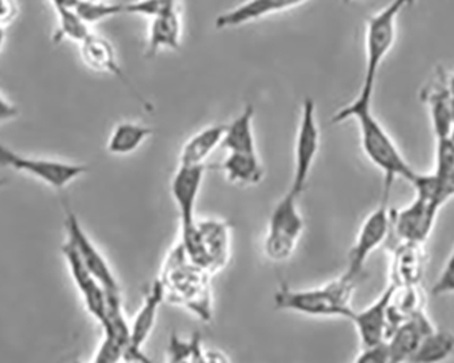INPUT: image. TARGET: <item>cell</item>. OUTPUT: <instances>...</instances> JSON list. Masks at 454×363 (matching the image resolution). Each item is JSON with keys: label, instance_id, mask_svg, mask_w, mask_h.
<instances>
[{"label": "cell", "instance_id": "8d00e7d4", "mask_svg": "<svg viewBox=\"0 0 454 363\" xmlns=\"http://www.w3.org/2000/svg\"><path fill=\"white\" fill-rule=\"evenodd\" d=\"M448 84L451 94H454V74H448Z\"/></svg>", "mask_w": 454, "mask_h": 363}, {"label": "cell", "instance_id": "4dcf8cb0", "mask_svg": "<svg viewBox=\"0 0 454 363\" xmlns=\"http://www.w3.org/2000/svg\"><path fill=\"white\" fill-rule=\"evenodd\" d=\"M356 362L362 363H387L390 362L389 350L387 342L374 344V346L362 347L361 354L356 357Z\"/></svg>", "mask_w": 454, "mask_h": 363}, {"label": "cell", "instance_id": "d6a6232c", "mask_svg": "<svg viewBox=\"0 0 454 363\" xmlns=\"http://www.w3.org/2000/svg\"><path fill=\"white\" fill-rule=\"evenodd\" d=\"M435 183H437V181H435ZM437 185L441 201H442L443 206H445L449 201L454 198V166L442 180L438 181Z\"/></svg>", "mask_w": 454, "mask_h": 363}, {"label": "cell", "instance_id": "f35d334b", "mask_svg": "<svg viewBox=\"0 0 454 363\" xmlns=\"http://www.w3.org/2000/svg\"><path fill=\"white\" fill-rule=\"evenodd\" d=\"M167 4H177V0H165Z\"/></svg>", "mask_w": 454, "mask_h": 363}, {"label": "cell", "instance_id": "ffe728a7", "mask_svg": "<svg viewBox=\"0 0 454 363\" xmlns=\"http://www.w3.org/2000/svg\"><path fill=\"white\" fill-rule=\"evenodd\" d=\"M183 30V17L178 4L167 7L152 18L147 35V58H153L160 51L180 50Z\"/></svg>", "mask_w": 454, "mask_h": 363}, {"label": "cell", "instance_id": "ab89813d", "mask_svg": "<svg viewBox=\"0 0 454 363\" xmlns=\"http://www.w3.org/2000/svg\"><path fill=\"white\" fill-rule=\"evenodd\" d=\"M453 137H454V94H453Z\"/></svg>", "mask_w": 454, "mask_h": 363}, {"label": "cell", "instance_id": "7402d4cb", "mask_svg": "<svg viewBox=\"0 0 454 363\" xmlns=\"http://www.w3.org/2000/svg\"><path fill=\"white\" fill-rule=\"evenodd\" d=\"M221 169L226 180L234 185L254 186L264 178L259 153H227Z\"/></svg>", "mask_w": 454, "mask_h": 363}, {"label": "cell", "instance_id": "603a6c76", "mask_svg": "<svg viewBox=\"0 0 454 363\" xmlns=\"http://www.w3.org/2000/svg\"><path fill=\"white\" fill-rule=\"evenodd\" d=\"M254 122V105H247L239 116L226 124L221 147L227 153H257Z\"/></svg>", "mask_w": 454, "mask_h": 363}, {"label": "cell", "instance_id": "2e32d148", "mask_svg": "<svg viewBox=\"0 0 454 363\" xmlns=\"http://www.w3.org/2000/svg\"><path fill=\"white\" fill-rule=\"evenodd\" d=\"M426 264L425 242L400 241L390 257V285L420 286Z\"/></svg>", "mask_w": 454, "mask_h": 363}, {"label": "cell", "instance_id": "d4e9b609", "mask_svg": "<svg viewBox=\"0 0 454 363\" xmlns=\"http://www.w3.org/2000/svg\"><path fill=\"white\" fill-rule=\"evenodd\" d=\"M454 357V334L443 329H431L411 362H441Z\"/></svg>", "mask_w": 454, "mask_h": 363}, {"label": "cell", "instance_id": "44dd1931", "mask_svg": "<svg viewBox=\"0 0 454 363\" xmlns=\"http://www.w3.org/2000/svg\"><path fill=\"white\" fill-rule=\"evenodd\" d=\"M226 124H211L190 138L181 147L178 165H206V161L221 147Z\"/></svg>", "mask_w": 454, "mask_h": 363}, {"label": "cell", "instance_id": "d590c367", "mask_svg": "<svg viewBox=\"0 0 454 363\" xmlns=\"http://www.w3.org/2000/svg\"><path fill=\"white\" fill-rule=\"evenodd\" d=\"M4 41H6V29L0 28V53L4 50Z\"/></svg>", "mask_w": 454, "mask_h": 363}, {"label": "cell", "instance_id": "484cf974", "mask_svg": "<svg viewBox=\"0 0 454 363\" xmlns=\"http://www.w3.org/2000/svg\"><path fill=\"white\" fill-rule=\"evenodd\" d=\"M53 9L58 17V29L53 37L55 43L68 40L81 44L82 41L90 35V25L86 24L85 20L79 17L74 7L58 6Z\"/></svg>", "mask_w": 454, "mask_h": 363}, {"label": "cell", "instance_id": "277c9868", "mask_svg": "<svg viewBox=\"0 0 454 363\" xmlns=\"http://www.w3.org/2000/svg\"><path fill=\"white\" fill-rule=\"evenodd\" d=\"M298 201L300 198L288 189L272 209L262 241V253L270 262H287L297 249L305 229Z\"/></svg>", "mask_w": 454, "mask_h": 363}, {"label": "cell", "instance_id": "5b68a950", "mask_svg": "<svg viewBox=\"0 0 454 363\" xmlns=\"http://www.w3.org/2000/svg\"><path fill=\"white\" fill-rule=\"evenodd\" d=\"M410 0H392L367 20L364 30V76L362 84L376 89L377 76L397 38V20Z\"/></svg>", "mask_w": 454, "mask_h": 363}, {"label": "cell", "instance_id": "f1b7e54d", "mask_svg": "<svg viewBox=\"0 0 454 363\" xmlns=\"http://www.w3.org/2000/svg\"><path fill=\"white\" fill-rule=\"evenodd\" d=\"M431 294L434 296H453L454 294V247L443 264L437 280L433 283Z\"/></svg>", "mask_w": 454, "mask_h": 363}, {"label": "cell", "instance_id": "1f68e13d", "mask_svg": "<svg viewBox=\"0 0 454 363\" xmlns=\"http://www.w3.org/2000/svg\"><path fill=\"white\" fill-rule=\"evenodd\" d=\"M18 12L17 0H0V28L7 29L17 20Z\"/></svg>", "mask_w": 454, "mask_h": 363}, {"label": "cell", "instance_id": "52a82bcc", "mask_svg": "<svg viewBox=\"0 0 454 363\" xmlns=\"http://www.w3.org/2000/svg\"><path fill=\"white\" fill-rule=\"evenodd\" d=\"M390 188L384 189L381 203L364 219L356 241L348 252L347 268L343 275L356 280L364 271L370 256L385 244L392 233V209L389 207Z\"/></svg>", "mask_w": 454, "mask_h": 363}, {"label": "cell", "instance_id": "4fadbf2b", "mask_svg": "<svg viewBox=\"0 0 454 363\" xmlns=\"http://www.w3.org/2000/svg\"><path fill=\"white\" fill-rule=\"evenodd\" d=\"M79 51H81L82 61H83L86 67L96 71V73L109 74V75L119 79L139 99L140 104L145 105V107H150L146 99H143L142 94L137 93L134 84L131 83L129 76L122 70L119 60H117L116 50H114L108 38L90 33L79 44Z\"/></svg>", "mask_w": 454, "mask_h": 363}, {"label": "cell", "instance_id": "836d02e7", "mask_svg": "<svg viewBox=\"0 0 454 363\" xmlns=\"http://www.w3.org/2000/svg\"><path fill=\"white\" fill-rule=\"evenodd\" d=\"M18 114H20V111H18L17 107L0 94V122L14 120L15 117H18Z\"/></svg>", "mask_w": 454, "mask_h": 363}, {"label": "cell", "instance_id": "3957f363", "mask_svg": "<svg viewBox=\"0 0 454 363\" xmlns=\"http://www.w3.org/2000/svg\"><path fill=\"white\" fill-rule=\"evenodd\" d=\"M207 275L208 271L193 264L178 244L170 253L160 280L167 296H170L181 305L196 311L203 319H208L211 296Z\"/></svg>", "mask_w": 454, "mask_h": 363}, {"label": "cell", "instance_id": "7a4b0ae2", "mask_svg": "<svg viewBox=\"0 0 454 363\" xmlns=\"http://www.w3.org/2000/svg\"><path fill=\"white\" fill-rule=\"evenodd\" d=\"M356 280L340 275L338 280L313 288H290L283 286L275 294V305L282 311L294 312L309 317L348 320L353 308Z\"/></svg>", "mask_w": 454, "mask_h": 363}, {"label": "cell", "instance_id": "9c48e42d", "mask_svg": "<svg viewBox=\"0 0 454 363\" xmlns=\"http://www.w3.org/2000/svg\"><path fill=\"white\" fill-rule=\"evenodd\" d=\"M442 207L422 192L402 209H392V233L400 241L427 242Z\"/></svg>", "mask_w": 454, "mask_h": 363}, {"label": "cell", "instance_id": "30bf717a", "mask_svg": "<svg viewBox=\"0 0 454 363\" xmlns=\"http://www.w3.org/2000/svg\"><path fill=\"white\" fill-rule=\"evenodd\" d=\"M66 232H67V242L74 248L82 263L96 276L109 294H121L119 280L112 270L111 264L102 255L93 240L89 237L86 230L82 226L78 216L73 209L66 206Z\"/></svg>", "mask_w": 454, "mask_h": 363}, {"label": "cell", "instance_id": "4316f807", "mask_svg": "<svg viewBox=\"0 0 454 363\" xmlns=\"http://www.w3.org/2000/svg\"><path fill=\"white\" fill-rule=\"evenodd\" d=\"M74 9L88 25L124 14V4H108L106 0H79Z\"/></svg>", "mask_w": 454, "mask_h": 363}, {"label": "cell", "instance_id": "5bb4252c", "mask_svg": "<svg viewBox=\"0 0 454 363\" xmlns=\"http://www.w3.org/2000/svg\"><path fill=\"white\" fill-rule=\"evenodd\" d=\"M422 97L435 139L453 137V94L449 89L448 73L438 68L434 79L423 89Z\"/></svg>", "mask_w": 454, "mask_h": 363}, {"label": "cell", "instance_id": "7c38bea8", "mask_svg": "<svg viewBox=\"0 0 454 363\" xmlns=\"http://www.w3.org/2000/svg\"><path fill=\"white\" fill-rule=\"evenodd\" d=\"M206 165H178L170 183V193L178 211L181 230L196 222V204L203 186Z\"/></svg>", "mask_w": 454, "mask_h": 363}, {"label": "cell", "instance_id": "8fae6325", "mask_svg": "<svg viewBox=\"0 0 454 363\" xmlns=\"http://www.w3.org/2000/svg\"><path fill=\"white\" fill-rule=\"evenodd\" d=\"M74 285L81 294L86 311L101 326L106 317L109 305V293L98 282L96 276L88 270L74 248L67 241L61 247Z\"/></svg>", "mask_w": 454, "mask_h": 363}, {"label": "cell", "instance_id": "8992f818", "mask_svg": "<svg viewBox=\"0 0 454 363\" xmlns=\"http://www.w3.org/2000/svg\"><path fill=\"white\" fill-rule=\"evenodd\" d=\"M0 166L24 173L50 188L61 191L89 172L85 163L20 154L0 140Z\"/></svg>", "mask_w": 454, "mask_h": 363}, {"label": "cell", "instance_id": "e0dca14e", "mask_svg": "<svg viewBox=\"0 0 454 363\" xmlns=\"http://www.w3.org/2000/svg\"><path fill=\"white\" fill-rule=\"evenodd\" d=\"M434 328V324L431 323L426 312L422 311L397 326L394 331H390L385 339L389 350L390 362H411L419 349L423 337Z\"/></svg>", "mask_w": 454, "mask_h": 363}, {"label": "cell", "instance_id": "cb8c5ba5", "mask_svg": "<svg viewBox=\"0 0 454 363\" xmlns=\"http://www.w3.org/2000/svg\"><path fill=\"white\" fill-rule=\"evenodd\" d=\"M153 134H154L153 128L140 124V122H120L114 128V131L109 137L106 150H108L109 154L119 155V157L132 154Z\"/></svg>", "mask_w": 454, "mask_h": 363}, {"label": "cell", "instance_id": "f546056e", "mask_svg": "<svg viewBox=\"0 0 454 363\" xmlns=\"http://www.w3.org/2000/svg\"><path fill=\"white\" fill-rule=\"evenodd\" d=\"M177 4H167L165 0H134L124 4V14L142 15L152 20L167 7Z\"/></svg>", "mask_w": 454, "mask_h": 363}, {"label": "cell", "instance_id": "74e56055", "mask_svg": "<svg viewBox=\"0 0 454 363\" xmlns=\"http://www.w3.org/2000/svg\"><path fill=\"white\" fill-rule=\"evenodd\" d=\"M6 183L7 181L4 180V178H0V188H2L4 185H6Z\"/></svg>", "mask_w": 454, "mask_h": 363}, {"label": "cell", "instance_id": "ba28073f", "mask_svg": "<svg viewBox=\"0 0 454 363\" xmlns=\"http://www.w3.org/2000/svg\"><path fill=\"white\" fill-rule=\"evenodd\" d=\"M321 132L316 116V104L312 99H306L301 109L297 135L294 143V173L290 191L301 198L312 175L316 158L320 152Z\"/></svg>", "mask_w": 454, "mask_h": 363}, {"label": "cell", "instance_id": "9a60e30c", "mask_svg": "<svg viewBox=\"0 0 454 363\" xmlns=\"http://www.w3.org/2000/svg\"><path fill=\"white\" fill-rule=\"evenodd\" d=\"M165 298H167V293H165L162 280H154L145 296L142 306L135 314L132 323L129 324L131 349L126 360H147V358L143 357L142 349L157 324L158 313Z\"/></svg>", "mask_w": 454, "mask_h": 363}, {"label": "cell", "instance_id": "d6986e66", "mask_svg": "<svg viewBox=\"0 0 454 363\" xmlns=\"http://www.w3.org/2000/svg\"><path fill=\"white\" fill-rule=\"evenodd\" d=\"M392 286L387 288L372 305L362 311H353L349 321L356 327L362 347L374 346L387 339L389 332L387 323V304H389Z\"/></svg>", "mask_w": 454, "mask_h": 363}, {"label": "cell", "instance_id": "6da1fadb", "mask_svg": "<svg viewBox=\"0 0 454 363\" xmlns=\"http://www.w3.org/2000/svg\"><path fill=\"white\" fill-rule=\"evenodd\" d=\"M374 89L362 84L358 96L333 114V122L356 120L364 154L384 175L385 188L392 189L397 178L412 183L418 172L405 160L399 146L373 112Z\"/></svg>", "mask_w": 454, "mask_h": 363}, {"label": "cell", "instance_id": "60d3db41", "mask_svg": "<svg viewBox=\"0 0 454 363\" xmlns=\"http://www.w3.org/2000/svg\"><path fill=\"white\" fill-rule=\"evenodd\" d=\"M344 4H349V2H351V0H343Z\"/></svg>", "mask_w": 454, "mask_h": 363}, {"label": "cell", "instance_id": "ac0fdd59", "mask_svg": "<svg viewBox=\"0 0 454 363\" xmlns=\"http://www.w3.org/2000/svg\"><path fill=\"white\" fill-rule=\"evenodd\" d=\"M309 0H245L239 6L222 12L215 20L218 29H233L278 12L295 9Z\"/></svg>", "mask_w": 454, "mask_h": 363}, {"label": "cell", "instance_id": "e575fe53", "mask_svg": "<svg viewBox=\"0 0 454 363\" xmlns=\"http://www.w3.org/2000/svg\"><path fill=\"white\" fill-rule=\"evenodd\" d=\"M79 0H50V4H52V7L58 6H70L74 7L76 4H78Z\"/></svg>", "mask_w": 454, "mask_h": 363}, {"label": "cell", "instance_id": "83f0119b", "mask_svg": "<svg viewBox=\"0 0 454 363\" xmlns=\"http://www.w3.org/2000/svg\"><path fill=\"white\" fill-rule=\"evenodd\" d=\"M170 360L183 362V360H206V351L201 349L198 337H192L190 342L172 337L169 346Z\"/></svg>", "mask_w": 454, "mask_h": 363}]
</instances>
